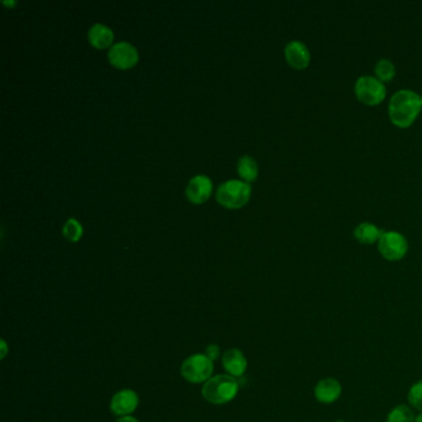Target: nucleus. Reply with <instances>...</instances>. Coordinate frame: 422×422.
I'll return each mask as SVG.
<instances>
[{
  "instance_id": "0eeeda50",
  "label": "nucleus",
  "mask_w": 422,
  "mask_h": 422,
  "mask_svg": "<svg viewBox=\"0 0 422 422\" xmlns=\"http://www.w3.org/2000/svg\"><path fill=\"white\" fill-rule=\"evenodd\" d=\"M108 59L119 68H129L138 60V51L131 43L119 41L109 48Z\"/></svg>"
},
{
  "instance_id": "dca6fc26",
  "label": "nucleus",
  "mask_w": 422,
  "mask_h": 422,
  "mask_svg": "<svg viewBox=\"0 0 422 422\" xmlns=\"http://www.w3.org/2000/svg\"><path fill=\"white\" fill-rule=\"evenodd\" d=\"M238 173L245 181H253L258 175V163L249 155H244L238 161Z\"/></svg>"
},
{
  "instance_id": "6ab92c4d",
  "label": "nucleus",
  "mask_w": 422,
  "mask_h": 422,
  "mask_svg": "<svg viewBox=\"0 0 422 422\" xmlns=\"http://www.w3.org/2000/svg\"><path fill=\"white\" fill-rule=\"evenodd\" d=\"M62 232L68 240L76 242L82 235L81 223L78 222L76 218H68L64 224Z\"/></svg>"
},
{
  "instance_id": "5701e85b",
  "label": "nucleus",
  "mask_w": 422,
  "mask_h": 422,
  "mask_svg": "<svg viewBox=\"0 0 422 422\" xmlns=\"http://www.w3.org/2000/svg\"><path fill=\"white\" fill-rule=\"evenodd\" d=\"M415 422H422V412H420L419 415L415 417Z\"/></svg>"
},
{
  "instance_id": "f3484780",
  "label": "nucleus",
  "mask_w": 422,
  "mask_h": 422,
  "mask_svg": "<svg viewBox=\"0 0 422 422\" xmlns=\"http://www.w3.org/2000/svg\"><path fill=\"white\" fill-rule=\"evenodd\" d=\"M375 73L381 82L391 81L395 76V66L389 59H380L375 65Z\"/></svg>"
},
{
  "instance_id": "ddd939ff",
  "label": "nucleus",
  "mask_w": 422,
  "mask_h": 422,
  "mask_svg": "<svg viewBox=\"0 0 422 422\" xmlns=\"http://www.w3.org/2000/svg\"><path fill=\"white\" fill-rule=\"evenodd\" d=\"M88 40L94 48L104 49V48L109 46V43H112L113 31L107 25L101 24V22H96L88 30Z\"/></svg>"
},
{
  "instance_id": "39448f33",
  "label": "nucleus",
  "mask_w": 422,
  "mask_h": 422,
  "mask_svg": "<svg viewBox=\"0 0 422 422\" xmlns=\"http://www.w3.org/2000/svg\"><path fill=\"white\" fill-rule=\"evenodd\" d=\"M354 92L358 99L368 106L380 103L386 96V88L384 82L380 81L378 77L362 76L358 78L354 85Z\"/></svg>"
},
{
  "instance_id": "7ed1b4c3",
  "label": "nucleus",
  "mask_w": 422,
  "mask_h": 422,
  "mask_svg": "<svg viewBox=\"0 0 422 422\" xmlns=\"http://www.w3.org/2000/svg\"><path fill=\"white\" fill-rule=\"evenodd\" d=\"M250 196L248 182L239 180H229L219 184L217 189L216 198L221 205L228 208H238L243 206Z\"/></svg>"
},
{
  "instance_id": "4be33fe9",
  "label": "nucleus",
  "mask_w": 422,
  "mask_h": 422,
  "mask_svg": "<svg viewBox=\"0 0 422 422\" xmlns=\"http://www.w3.org/2000/svg\"><path fill=\"white\" fill-rule=\"evenodd\" d=\"M1 344H3V356H1V357L4 358V357H6V341H4V340H3V341H1Z\"/></svg>"
},
{
  "instance_id": "20e7f679",
  "label": "nucleus",
  "mask_w": 422,
  "mask_h": 422,
  "mask_svg": "<svg viewBox=\"0 0 422 422\" xmlns=\"http://www.w3.org/2000/svg\"><path fill=\"white\" fill-rule=\"evenodd\" d=\"M213 373V361L206 354H194L186 358L181 365V374L192 384L206 383Z\"/></svg>"
},
{
  "instance_id": "2eb2a0df",
  "label": "nucleus",
  "mask_w": 422,
  "mask_h": 422,
  "mask_svg": "<svg viewBox=\"0 0 422 422\" xmlns=\"http://www.w3.org/2000/svg\"><path fill=\"white\" fill-rule=\"evenodd\" d=\"M415 417L412 406L400 404L390 410L385 422H415Z\"/></svg>"
},
{
  "instance_id": "a211bd4d",
  "label": "nucleus",
  "mask_w": 422,
  "mask_h": 422,
  "mask_svg": "<svg viewBox=\"0 0 422 422\" xmlns=\"http://www.w3.org/2000/svg\"><path fill=\"white\" fill-rule=\"evenodd\" d=\"M407 401L412 409L422 412V379L417 380L410 386L407 393Z\"/></svg>"
},
{
  "instance_id": "9b49d317",
  "label": "nucleus",
  "mask_w": 422,
  "mask_h": 422,
  "mask_svg": "<svg viewBox=\"0 0 422 422\" xmlns=\"http://www.w3.org/2000/svg\"><path fill=\"white\" fill-rule=\"evenodd\" d=\"M212 191L211 180L208 179L205 175H197L195 177L190 180V182L186 187V196L189 200L201 203L207 200Z\"/></svg>"
},
{
  "instance_id": "6e6552de",
  "label": "nucleus",
  "mask_w": 422,
  "mask_h": 422,
  "mask_svg": "<svg viewBox=\"0 0 422 422\" xmlns=\"http://www.w3.org/2000/svg\"><path fill=\"white\" fill-rule=\"evenodd\" d=\"M343 386L336 378H323L319 380L314 389V399L319 404L330 405L335 404L342 396Z\"/></svg>"
},
{
  "instance_id": "412c9836",
  "label": "nucleus",
  "mask_w": 422,
  "mask_h": 422,
  "mask_svg": "<svg viewBox=\"0 0 422 422\" xmlns=\"http://www.w3.org/2000/svg\"><path fill=\"white\" fill-rule=\"evenodd\" d=\"M117 422H139L136 420V417L133 416H124L120 417L119 420Z\"/></svg>"
},
{
  "instance_id": "4468645a",
  "label": "nucleus",
  "mask_w": 422,
  "mask_h": 422,
  "mask_svg": "<svg viewBox=\"0 0 422 422\" xmlns=\"http://www.w3.org/2000/svg\"><path fill=\"white\" fill-rule=\"evenodd\" d=\"M381 233L383 231L378 226L370 222L359 223L354 228V237L363 244H372L379 240Z\"/></svg>"
},
{
  "instance_id": "b1692460",
  "label": "nucleus",
  "mask_w": 422,
  "mask_h": 422,
  "mask_svg": "<svg viewBox=\"0 0 422 422\" xmlns=\"http://www.w3.org/2000/svg\"><path fill=\"white\" fill-rule=\"evenodd\" d=\"M335 422H347V421H344V420H337V421H335Z\"/></svg>"
},
{
  "instance_id": "f03ea898",
  "label": "nucleus",
  "mask_w": 422,
  "mask_h": 422,
  "mask_svg": "<svg viewBox=\"0 0 422 422\" xmlns=\"http://www.w3.org/2000/svg\"><path fill=\"white\" fill-rule=\"evenodd\" d=\"M238 381L234 377L228 374H219L207 380L202 389V395L211 404L222 405L232 401L238 395Z\"/></svg>"
},
{
  "instance_id": "1a4fd4ad",
  "label": "nucleus",
  "mask_w": 422,
  "mask_h": 422,
  "mask_svg": "<svg viewBox=\"0 0 422 422\" xmlns=\"http://www.w3.org/2000/svg\"><path fill=\"white\" fill-rule=\"evenodd\" d=\"M138 406L139 396L134 390H120L110 401V410L117 416H130V414L136 412Z\"/></svg>"
},
{
  "instance_id": "f257e3e1",
  "label": "nucleus",
  "mask_w": 422,
  "mask_h": 422,
  "mask_svg": "<svg viewBox=\"0 0 422 422\" xmlns=\"http://www.w3.org/2000/svg\"><path fill=\"white\" fill-rule=\"evenodd\" d=\"M421 110V97L412 89L394 93L389 102L390 119L401 128L412 125Z\"/></svg>"
},
{
  "instance_id": "423d86ee",
  "label": "nucleus",
  "mask_w": 422,
  "mask_h": 422,
  "mask_svg": "<svg viewBox=\"0 0 422 422\" xmlns=\"http://www.w3.org/2000/svg\"><path fill=\"white\" fill-rule=\"evenodd\" d=\"M378 249L385 259L398 261L405 256L409 250V243L404 234L395 231H386L380 235Z\"/></svg>"
},
{
  "instance_id": "aec40b11",
  "label": "nucleus",
  "mask_w": 422,
  "mask_h": 422,
  "mask_svg": "<svg viewBox=\"0 0 422 422\" xmlns=\"http://www.w3.org/2000/svg\"><path fill=\"white\" fill-rule=\"evenodd\" d=\"M206 356L212 361H216L218 356H219V347L216 346V344L207 347Z\"/></svg>"
},
{
  "instance_id": "9d476101",
  "label": "nucleus",
  "mask_w": 422,
  "mask_h": 422,
  "mask_svg": "<svg viewBox=\"0 0 422 422\" xmlns=\"http://www.w3.org/2000/svg\"><path fill=\"white\" fill-rule=\"evenodd\" d=\"M285 57L293 68L303 70L310 65L311 52L305 43L298 40H293L285 46Z\"/></svg>"
},
{
  "instance_id": "f8f14e48",
  "label": "nucleus",
  "mask_w": 422,
  "mask_h": 422,
  "mask_svg": "<svg viewBox=\"0 0 422 422\" xmlns=\"http://www.w3.org/2000/svg\"><path fill=\"white\" fill-rule=\"evenodd\" d=\"M223 367L232 377H242L248 368V361L243 352L237 348H232L223 354Z\"/></svg>"
},
{
  "instance_id": "393cba45",
  "label": "nucleus",
  "mask_w": 422,
  "mask_h": 422,
  "mask_svg": "<svg viewBox=\"0 0 422 422\" xmlns=\"http://www.w3.org/2000/svg\"><path fill=\"white\" fill-rule=\"evenodd\" d=\"M421 107H422V96H421Z\"/></svg>"
}]
</instances>
